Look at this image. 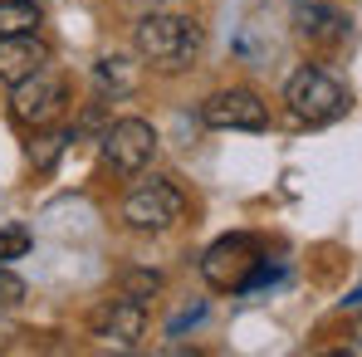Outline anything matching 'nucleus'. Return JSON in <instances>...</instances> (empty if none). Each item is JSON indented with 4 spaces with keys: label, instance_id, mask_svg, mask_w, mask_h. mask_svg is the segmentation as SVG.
<instances>
[{
    "label": "nucleus",
    "instance_id": "nucleus-1",
    "mask_svg": "<svg viewBox=\"0 0 362 357\" xmlns=\"http://www.w3.org/2000/svg\"><path fill=\"white\" fill-rule=\"evenodd\" d=\"M132 45L152 69L177 74L201 54V25L186 20V15H142L137 30H132Z\"/></svg>",
    "mask_w": 362,
    "mask_h": 357
},
{
    "label": "nucleus",
    "instance_id": "nucleus-2",
    "mask_svg": "<svg viewBox=\"0 0 362 357\" xmlns=\"http://www.w3.org/2000/svg\"><path fill=\"white\" fill-rule=\"evenodd\" d=\"M181 216H186V196L177 191V181H167V177L132 181L127 196H122V221H127L132 230H142V235L172 230Z\"/></svg>",
    "mask_w": 362,
    "mask_h": 357
},
{
    "label": "nucleus",
    "instance_id": "nucleus-3",
    "mask_svg": "<svg viewBox=\"0 0 362 357\" xmlns=\"http://www.w3.org/2000/svg\"><path fill=\"white\" fill-rule=\"evenodd\" d=\"M284 103H289V113H294L299 122H333L343 108H348V88H343L333 74L303 64L299 74L284 83Z\"/></svg>",
    "mask_w": 362,
    "mask_h": 357
},
{
    "label": "nucleus",
    "instance_id": "nucleus-4",
    "mask_svg": "<svg viewBox=\"0 0 362 357\" xmlns=\"http://www.w3.org/2000/svg\"><path fill=\"white\" fill-rule=\"evenodd\" d=\"M259 259H264V254H259L255 235H221L206 254H201V274H206L211 289H221V294H240L245 279L255 274Z\"/></svg>",
    "mask_w": 362,
    "mask_h": 357
},
{
    "label": "nucleus",
    "instance_id": "nucleus-5",
    "mask_svg": "<svg viewBox=\"0 0 362 357\" xmlns=\"http://www.w3.org/2000/svg\"><path fill=\"white\" fill-rule=\"evenodd\" d=\"M64 98H69V93H64V78H54L49 69H40L35 78L15 83V93H10V118L20 122V127H30V132H40V127L59 122Z\"/></svg>",
    "mask_w": 362,
    "mask_h": 357
},
{
    "label": "nucleus",
    "instance_id": "nucleus-6",
    "mask_svg": "<svg viewBox=\"0 0 362 357\" xmlns=\"http://www.w3.org/2000/svg\"><path fill=\"white\" fill-rule=\"evenodd\" d=\"M201 122L216 132H264L269 127V108L259 93L250 88H221L201 103Z\"/></svg>",
    "mask_w": 362,
    "mask_h": 357
},
{
    "label": "nucleus",
    "instance_id": "nucleus-7",
    "mask_svg": "<svg viewBox=\"0 0 362 357\" xmlns=\"http://www.w3.org/2000/svg\"><path fill=\"white\" fill-rule=\"evenodd\" d=\"M103 157L113 162V172L122 177H137L152 157H157V132L152 122L142 118H118L108 132H103Z\"/></svg>",
    "mask_w": 362,
    "mask_h": 357
},
{
    "label": "nucleus",
    "instance_id": "nucleus-8",
    "mask_svg": "<svg viewBox=\"0 0 362 357\" xmlns=\"http://www.w3.org/2000/svg\"><path fill=\"white\" fill-rule=\"evenodd\" d=\"M289 20H294L299 40L313 45V49H333V45L348 40V15L338 5H328V0H294L289 5Z\"/></svg>",
    "mask_w": 362,
    "mask_h": 357
},
{
    "label": "nucleus",
    "instance_id": "nucleus-9",
    "mask_svg": "<svg viewBox=\"0 0 362 357\" xmlns=\"http://www.w3.org/2000/svg\"><path fill=\"white\" fill-rule=\"evenodd\" d=\"M93 333L98 338H108V343H118V348H137V338L147 333V303L142 298H103L98 308H93Z\"/></svg>",
    "mask_w": 362,
    "mask_h": 357
},
{
    "label": "nucleus",
    "instance_id": "nucleus-10",
    "mask_svg": "<svg viewBox=\"0 0 362 357\" xmlns=\"http://www.w3.org/2000/svg\"><path fill=\"white\" fill-rule=\"evenodd\" d=\"M40 69H49V45L40 40V30L35 35H5L0 40V83L5 88L35 78Z\"/></svg>",
    "mask_w": 362,
    "mask_h": 357
},
{
    "label": "nucleus",
    "instance_id": "nucleus-11",
    "mask_svg": "<svg viewBox=\"0 0 362 357\" xmlns=\"http://www.w3.org/2000/svg\"><path fill=\"white\" fill-rule=\"evenodd\" d=\"M40 20V0H0V40L5 35H35Z\"/></svg>",
    "mask_w": 362,
    "mask_h": 357
},
{
    "label": "nucleus",
    "instance_id": "nucleus-12",
    "mask_svg": "<svg viewBox=\"0 0 362 357\" xmlns=\"http://www.w3.org/2000/svg\"><path fill=\"white\" fill-rule=\"evenodd\" d=\"M157 289H162V274L157 269H122L118 274V294H127V298H142L147 303Z\"/></svg>",
    "mask_w": 362,
    "mask_h": 357
},
{
    "label": "nucleus",
    "instance_id": "nucleus-13",
    "mask_svg": "<svg viewBox=\"0 0 362 357\" xmlns=\"http://www.w3.org/2000/svg\"><path fill=\"white\" fill-rule=\"evenodd\" d=\"M98 83L113 88V93H132L137 74H132V64L122 59V54H113V59H98Z\"/></svg>",
    "mask_w": 362,
    "mask_h": 357
},
{
    "label": "nucleus",
    "instance_id": "nucleus-14",
    "mask_svg": "<svg viewBox=\"0 0 362 357\" xmlns=\"http://www.w3.org/2000/svg\"><path fill=\"white\" fill-rule=\"evenodd\" d=\"M64 142H69V137H64V132H45V127H40V137H35V147H30V162H35V167H40V172H49V167H54V162H59Z\"/></svg>",
    "mask_w": 362,
    "mask_h": 357
},
{
    "label": "nucleus",
    "instance_id": "nucleus-15",
    "mask_svg": "<svg viewBox=\"0 0 362 357\" xmlns=\"http://www.w3.org/2000/svg\"><path fill=\"white\" fill-rule=\"evenodd\" d=\"M30 245H35V240H30L25 226H5V230H0V264L25 259V254H30Z\"/></svg>",
    "mask_w": 362,
    "mask_h": 357
},
{
    "label": "nucleus",
    "instance_id": "nucleus-16",
    "mask_svg": "<svg viewBox=\"0 0 362 357\" xmlns=\"http://www.w3.org/2000/svg\"><path fill=\"white\" fill-rule=\"evenodd\" d=\"M15 303H25V279L0 264V308H15Z\"/></svg>",
    "mask_w": 362,
    "mask_h": 357
}]
</instances>
